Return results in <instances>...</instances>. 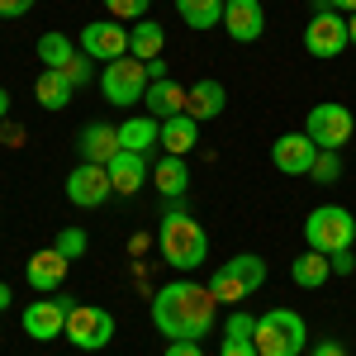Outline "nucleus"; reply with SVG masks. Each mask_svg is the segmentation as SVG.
<instances>
[{
    "mask_svg": "<svg viewBox=\"0 0 356 356\" xmlns=\"http://www.w3.org/2000/svg\"><path fill=\"white\" fill-rule=\"evenodd\" d=\"M214 318H219V300H214L209 285L171 280L152 295V328L166 342H200V337L214 332Z\"/></svg>",
    "mask_w": 356,
    "mask_h": 356,
    "instance_id": "f257e3e1",
    "label": "nucleus"
},
{
    "mask_svg": "<svg viewBox=\"0 0 356 356\" xmlns=\"http://www.w3.org/2000/svg\"><path fill=\"white\" fill-rule=\"evenodd\" d=\"M157 252L166 257V266H176V271H195V266H204V257H209V233H204V223L191 219L181 204H171L157 223Z\"/></svg>",
    "mask_w": 356,
    "mask_h": 356,
    "instance_id": "f03ea898",
    "label": "nucleus"
},
{
    "mask_svg": "<svg viewBox=\"0 0 356 356\" xmlns=\"http://www.w3.org/2000/svg\"><path fill=\"white\" fill-rule=\"evenodd\" d=\"M257 356H304L309 352V323H304L295 309H271L257 318Z\"/></svg>",
    "mask_w": 356,
    "mask_h": 356,
    "instance_id": "7ed1b4c3",
    "label": "nucleus"
},
{
    "mask_svg": "<svg viewBox=\"0 0 356 356\" xmlns=\"http://www.w3.org/2000/svg\"><path fill=\"white\" fill-rule=\"evenodd\" d=\"M266 285V261L257 252H238L233 261H223L219 271L209 275V290L219 304H243L247 295H257Z\"/></svg>",
    "mask_w": 356,
    "mask_h": 356,
    "instance_id": "20e7f679",
    "label": "nucleus"
},
{
    "mask_svg": "<svg viewBox=\"0 0 356 356\" xmlns=\"http://www.w3.org/2000/svg\"><path fill=\"white\" fill-rule=\"evenodd\" d=\"M304 243L314 252H347L356 243V219L352 209L342 204H318L309 219H304Z\"/></svg>",
    "mask_w": 356,
    "mask_h": 356,
    "instance_id": "39448f33",
    "label": "nucleus"
},
{
    "mask_svg": "<svg viewBox=\"0 0 356 356\" xmlns=\"http://www.w3.org/2000/svg\"><path fill=\"white\" fill-rule=\"evenodd\" d=\"M147 62H138V57H114L100 67V90H105V100L110 105H143V95H147Z\"/></svg>",
    "mask_w": 356,
    "mask_h": 356,
    "instance_id": "423d86ee",
    "label": "nucleus"
},
{
    "mask_svg": "<svg viewBox=\"0 0 356 356\" xmlns=\"http://www.w3.org/2000/svg\"><path fill=\"white\" fill-rule=\"evenodd\" d=\"M352 48V38H347V19L332 10L328 0H314V15H309V24H304V53L309 57H337Z\"/></svg>",
    "mask_w": 356,
    "mask_h": 356,
    "instance_id": "0eeeda50",
    "label": "nucleus"
},
{
    "mask_svg": "<svg viewBox=\"0 0 356 356\" xmlns=\"http://www.w3.org/2000/svg\"><path fill=\"white\" fill-rule=\"evenodd\" d=\"M76 352H105L114 342V314L100 304H76L67 314V332H62Z\"/></svg>",
    "mask_w": 356,
    "mask_h": 356,
    "instance_id": "6e6552de",
    "label": "nucleus"
},
{
    "mask_svg": "<svg viewBox=\"0 0 356 356\" xmlns=\"http://www.w3.org/2000/svg\"><path fill=\"white\" fill-rule=\"evenodd\" d=\"M304 134L314 138L318 147H328V152H342L356 134V114L347 105H314L309 119H304Z\"/></svg>",
    "mask_w": 356,
    "mask_h": 356,
    "instance_id": "1a4fd4ad",
    "label": "nucleus"
},
{
    "mask_svg": "<svg viewBox=\"0 0 356 356\" xmlns=\"http://www.w3.org/2000/svg\"><path fill=\"white\" fill-rule=\"evenodd\" d=\"M76 309V300L72 295H43V300H33L24 309V332L33 337V342H53V337H62L67 332V314Z\"/></svg>",
    "mask_w": 356,
    "mask_h": 356,
    "instance_id": "9d476101",
    "label": "nucleus"
},
{
    "mask_svg": "<svg viewBox=\"0 0 356 356\" xmlns=\"http://www.w3.org/2000/svg\"><path fill=\"white\" fill-rule=\"evenodd\" d=\"M76 43L90 62H114V57H129V29L119 19H90Z\"/></svg>",
    "mask_w": 356,
    "mask_h": 356,
    "instance_id": "9b49d317",
    "label": "nucleus"
},
{
    "mask_svg": "<svg viewBox=\"0 0 356 356\" xmlns=\"http://www.w3.org/2000/svg\"><path fill=\"white\" fill-rule=\"evenodd\" d=\"M114 195V181H110V166H95V162H81L72 176H67V200L76 209H95Z\"/></svg>",
    "mask_w": 356,
    "mask_h": 356,
    "instance_id": "f8f14e48",
    "label": "nucleus"
},
{
    "mask_svg": "<svg viewBox=\"0 0 356 356\" xmlns=\"http://www.w3.org/2000/svg\"><path fill=\"white\" fill-rule=\"evenodd\" d=\"M223 29L233 43H257L266 33V10L261 0H223Z\"/></svg>",
    "mask_w": 356,
    "mask_h": 356,
    "instance_id": "ddd939ff",
    "label": "nucleus"
},
{
    "mask_svg": "<svg viewBox=\"0 0 356 356\" xmlns=\"http://www.w3.org/2000/svg\"><path fill=\"white\" fill-rule=\"evenodd\" d=\"M314 157H318V143L309 134H280L271 143V162H275V171H285V176H309Z\"/></svg>",
    "mask_w": 356,
    "mask_h": 356,
    "instance_id": "4468645a",
    "label": "nucleus"
},
{
    "mask_svg": "<svg viewBox=\"0 0 356 356\" xmlns=\"http://www.w3.org/2000/svg\"><path fill=\"white\" fill-rule=\"evenodd\" d=\"M67 257L57 252V247H43V252H33L29 257V266H24V280L38 290V295H57L62 290V280H67Z\"/></svg>",
    "mask_w": 356,
    "mask_h": 356,
    "instance_id": "2eb2a0df",
    "label": "nucleus"
},
{
    "mask_svg": "<svg viewBox=\"0 0 356 356\" xmlns=\"http://www.w3.org/2000/svg\"><path fill=\"white\" fill-rule=\"evenodd\" d=\"M76 152H81V162H95V166H110L124 147H119V129L114 124H86L81 129V143H76Z\"/></svg>",
    "mask_w": 356,
    "mask_h": 356,
    "instance_id": "dca6fc26",
    "label": "nucleus"
},
{
    "mask_svg": "<svg viewBox=\"0 0 356 356\" xmlns=\"http://www.w3.org/2000/svg\"><path fill=\"white\" fill-rule=\"evenodd\" d=\"M223 105H228V90H223V81H195L191 90H186V114H191L195 124H209V119H219Z\"/></svg>",
    "mask_w": 356,
    "mask_h": 356,
    "instance_id": "f3484780",
    "label": "nucleus"
},
{
    "mask_svg": "<svg viewBox=\"0 0 356 356\" xmlns=\"http://www.w3.org/2000/svg\"><path fill=\"white\" fill-rule=\"evenodd\" d=\"M147 176H152V166L143 152H119L110 162V181H114V195H138L147 186Z\"/></svg>",
    "mask_w": 356,
    "mask_h": 356,
    "instance_id": "a211bd4d",
    "label": "nucleus"
},
{
    "mask_svg": "<svg viewBox=\"0 0 356 356\" xmlns=\"http://www.w3.org/2000/svg\"><path fill=\"white\" fill-rule=\"evenodd\" d=\"M143 105H147V114H152V119H171V114H186V86L171 81V76H162V81L147 86Z\"/></svg>",
    "mask_w": 356,
    "mask_h": 356,
    "instance_id": "6ab92c4d",
    "label": "nucleus"
},
{
    "mask_svg": "<svg viewBox=\"0 0 356 356\" xmlns=\"http://www.w3.org/2000/svg\"><path fill=\"white\" fill-rule=\"evenodd\" d=\"M157 134H162V119H152V114H134V119L119 124V147L147 157V152L157 147Z\"/></svg>",
    "mask_w": 356,
    "mask_h": 356,
    "instance_id": "aec40b11",
    "label": "nucleus"
},
{
    "mask_svg": "<svg viewBox=\"0 0 356 356\" xmlns=\"http://www.w3.org/2000/svg\"><path fill=\"white\" fill-rule=\"evenodd\" d=\"M157 143H162L171 157H186L195 143H200V124H195L191 114H171V119H162V134H157Z\"/></svg>",
    "mask_w": 356,
    "mask_h": 356,
    "instance_id": "412c9836",
    "label": "nucleus"
},
{
    "mask_svg": "<svg viewBox=\"0 0 356 356\" xmlns=\"http://www.w3.org/2000/svg\"><path fill=\"white\" fill-rule=\"evenodd\" d=\"M152 186L162 191V200H181V195L191 191V171H186V157H171V152H166L162 162L152 166Z\"/></svg>",
    "mask_w": 356,
    "mask_h": 356,
    "instance_id": "4be33fe9",
    "label": "nucleus"
},
{
    "mask_svg": "<svg viewBox=\"0 0 356 356\" xmlns=\"http://www.w3.org/2000/svg\"><path fill=\"white\" fill-rule=\"evenodd\" d=\"M290 275H295V285H300V290H323V285H328V275H332L328 252H314V247H309L304 257H295Z\"/></svg>",
    "mask_w": 356,
    "mask_h": 356,
    "instance_id": "5701e85b",
    "label": "nucleus"
},
{
    "mask_svg": "<svg viewBox=\"0 0 356 356\" xmlns=\"http://www.w3.org/2000/svg\"><path fill=\"white\" fill-rule=\"evenodd\" d=\"M72 90H76V86L67 81L62 72H53V67H43L38 81H33V95H38L43 110H67V105H72Z\"/></svg>",
    "mask_w": 356,
    "mask_h": 356,
    "instance_id": "b1692460",
    "label": "nucleus"
},
{
    "mask_svg": "<svg viewBox=\"0 0 356 356\" xmlns=\"http://www.w3.org/2000/svg\"><path fill=\"white\" fill-rule=\"evenodd\" d=\"M166 48V29L152 24V19H138L134 29H129V57H138V62H152V57H162Z\"/></svg>",
    "mask_w": 356,
    "mask_h": 356,
    "instance_id": "393cba45",
    "label": "nucleus"
},
{
    "mask_svg": "<svg viewBox=\"0 0 356 356\" xmlns=\"http://www.w3.org/2000/svg\"><path fill=\"white\" fill-rule=\"evenodd\" d=\"M176 15L191 29H214L223 24V0H176Z\"/></svg>",
    "mask_w": 356,
    "mask_h": 356,
    "instance_id": "a878e982",
    "label": "nucleus"
},
{
    "mask_svg": "<svg viewBox=\"0 0 356 356\" xmlns=\"http://www.w3.org/2000/svg\"><path fill=\"white\" fill-rule=\"evenodd\" d=\"M72 57H76V43H72L67 33H57V29H53V33H43V38H38V62H43V67L62 72Z\"/></svg>",
    "mask_w": 356,
    "mask_h": 356,
    "instance_id": "bb28decb",
    "label": "nucleus"
},
{
    "mask_svg": "<svg viewBox=\"0 0 356 356\" xmlns=\"http://www.w3.org/2000/svg\"><path fill=\"white\" fill-rule=\"evenodd\" d=\"M309 176H314L318 186H337V181H342V152L318 147V157H314V166H309Z\"/></svg>",
    "mask_w": 356,
    "mask_h": 356,
    "instance_id": "cd10ccee",
    "label": "nucleus"
},
{
    "mask_svg": "<svg viewBox=\"0 0 356 356\" xmlns=\"http://www.w3.org/2000/svg\"><path fill=\"white\" fill-rule=\"evenodd\" d=\"M53 247L62 252V257H67V261H76V257H86V247H90V238H86L81 228H62V233L53 238Z\"/></svg>",
    "mask_w": 356,
    "mask_h": 356,
    "instance_id": "c85d7f7f",
    "label": "nucleus"
},
{
    "mask_svg": "<svg viewBox=\"0 0 356 356\" xmlns=\"http://www.w3.org/2000/svg\"><path fill=\"white\" fill-rule=\"evenodd\" d=\"M100 5L110 10V19L129 24V19H143V15H147V5H152V0H100Z\"/></svg>",
    "mask_w": 356,
    "mask_h": 356,
    "instance_id": "c756f323",
    "label": "nucleus"
},
{
    "mask_svg": "<svg viewBox=\"0 0 356 356\" xmlns=\"http://www.w3.org/2000/svg\"><path fill=\"white\" fill-rule=\"evenodd\" d=\"M252 332H257V318H252L247 309H238V314L223 323V337H252Z\"/></svg>",
    "mask_w": 356,
    "mask_h": 356,
    "instance_id": "7c9ffc66",
    "label": "nucleus"
},
{
    "mask_svg": "<svg viewBox=\"0 0 356 356\" xmlns=\"http://www.w3.org/2000/svg\"><path fill=\"white\" fill-rule=\"evenodd\" d=\"M62 76H67L72 86H86V81H90V57H86V53H76L72 62H67V67H62Z\"/></svg>",
    "mask_w": 356,
    "mask_h": 356,
    "instance_id": "2f4dec72",
    "label": "nucleus"
},
{
    "mask_svg": "<svg viewBox=\"0 0 356 356\" xmlns=\"http://www.w3.org/2000/svg\"><path fill=\"white\" fill-rule=\"evenodd\" d=\"M219 356H257V342H252V337H223Z\"/></svg>",
    "mask_w": 356,
    "mask_h": 356,
    "instance_id": "473e14b6",
    "label": "nucleus"
},
{
    "mask_svg": "<svg viewBox=\"0 0 356 356\" xmlns=\"http://www.w3.org/2000/svg\"><path fill=\"white\" fill-rule=\"evenodd\" d=\"M38 0H0V19H19V15H29Z\"/></svg>",
    "mask_w": 356,
    "mask_h": 356,
    "instance_id": "72a5a7b5",
    "label": "nucleus"
},
{
    "mask_svg": "<svg viewBox=\"0 0 356 356\" xmlns=\"http://www.w3.org/2000/svg\"><path fill=\"white\" fill-rule=\"evenodd\" d=\"M328 261H332V275H352V266H356L352 247H347V252H328Z\"/></svg>",
    "mask_w": 356,
    "mask_h": 356,
    "instance_id": "f704fd0d",
    "label": "nucleus"
},
{
    "mask_svg": "<svg viewBox=\"0 0 356 356\" xmlns=\"http://www.w3.org/2000/svg\"><path fill=\"white\" fill-rule=\"evenodd\" d=\"M162 356H204V347L200 342H166Z\"/></svg>",
    "mask_w": 356,
    "mask_h": 356,
    "instance_id": "c9c22d12",
    "label": "nucleus"
},
{
    "mask_svg": "<svg viewBox=\"0 0 356 356\" xmlns=\"http://www.w3.org/2000/svg\"><path fill=\"white\" fill-rule=\"evenodd\" d=\"M309 356H347V347H342V342H332V337H323L318 347H309Z\"/></svg>",
    "mask_w": 356,
    "mask_h": 356,
    "instance_id": "e433bc0d",
    "label": "nucleus"
},
{
    "mask_svg": "<svg viewBox=\"0 0 356 356\" xmlns=\"http://www.w3.org/2000/svg\"><path fill=\"white\" fill-rule=\"evenodd\" d=\"M162 76H171V72H166L162 57H152V62H147V81H162Z\"/></svg>",
    "mask_w": 356,
    "mask_h": 356,
    "instance_id": "4c0bfd02",
    "label": "nucleus"
},
{
    "mask_svg": "<svg viewBox=\"0 0 356 356\" xmlns=\"http://www.w3.org/2000/svg\"><path fill=\"white\" fill-rule=\"evenodd\" d=\"M19 138H24V129H19V124H5V129H0V143H10V147H15Z\"/></svg>",
    "mask_w": 356,
    "mask_h": 356,
    "instance_id": "58836bf2",
    "label": "nucleus"
},
{
    "mask_svg": "<svg viewBox=\"0 0 356 356\" xmlns=\"http://www.w3.org/2000/svg\"><path fill=\"white\" fill-rule=\"evenodd\" d=\"M5 114H10V90L0 86V124H5Z\"/></svg>",
    "mask_w": 356,
    "mask_h": 356,
    "instance_id": "ea45409f",
    "label": "nucleus"
},
{
    "mask_svg": "<svg viewBox=\"0 0 356 356\" xmlns=\"http://www.w3.org/2000/svg\"><path fill=\"white\" fill-rule=\"evenodd\" d=\"M332 10H347V15H356V0H328Z\"/></svg>",
    "mask_w": 356,
    "mask_h": 356,
    "instance_id": "a19ab883",
    "label": "nucleus"
},
{
    "mask_svg": "<svg viewBox=\"0 0 356 356\" xmlns=\"http://www.w3.org/2000/svg\"><path fill=\"white\" fill-rule=\"evenodd\" d=\"M347 38L356 43V15H347Z\"/></svg>",
    "mask_w": 356,
    "mask_h": 356,
    "instance_id": "79ce46f5",
    "label": "nucleus"
},
{
    "mask_svg": "<svg viewBox=\"0 0 356 356\" xmlns=\"http://www.w3.org/2000/svg\"><path fill=\"white\" fill-rule=\"evenodd\" d=\"M0 309H10V285H0Z\"/></svg>",
    "mask_w": 356,
    "mask_h": 356,
    "instance_id": "37998d69",
    "label": "nucleus"
}]
</instances>
